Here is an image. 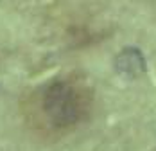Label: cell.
I'll use <instances>...</instances> for the list:
<instances>
[{"instance_id":"1","label":"cell","mask_w":156,"mask_h":151,"mask_svg":"<svg viewBox=\"0 0 156 151\" xmlns=\"http://www.w3.org/2000/svg\"><path fill=\"white\" fill-rule=\"evenodd\" d=\"M32 117L48 131H68L88 119L94 95L77 76H59L31 95Z\"/></svg>"},{"instance_id":"2","label":"cell","mask_w":156,"mask_h":151,"mask_svg":"<svg viewBox=\"0 0 156 151\" xmlns=\"http://www.w3.org/2000/svg\"><path fill=\"white\" fill-rule=\"evenodd\" d=\"M115 68H117L119 74L124 76V77L136 79V77L145 74L147 65H145V58H144L140 49L126 47L124 50H120V54L115 60Z\"/></svg>"}]
</instances>
